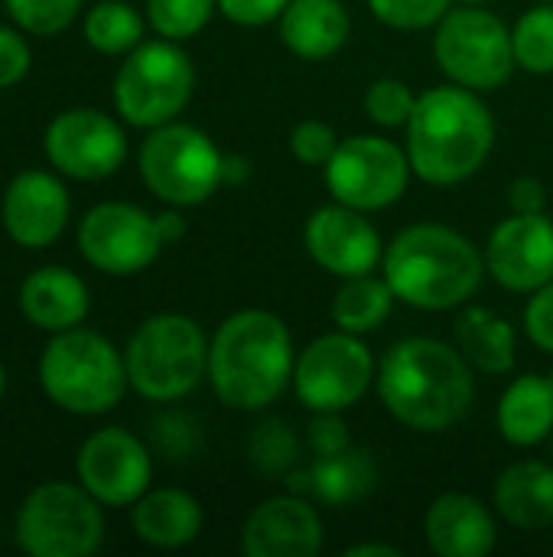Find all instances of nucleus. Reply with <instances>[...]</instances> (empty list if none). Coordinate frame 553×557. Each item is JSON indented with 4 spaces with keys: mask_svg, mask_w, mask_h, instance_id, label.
<instances>
[{
    "mask_svg": "<svg viewBox=\"0 0 553 557\" xmlns=\"http://www.w3.org/2000/svg\"><path fill=\"white\" fill-rule=\"evenodd\" d=\"M375 385L385 411L417 434L456 428L476 398L473 366L456 346L430 336L394 343L378 366Z\"/></svg>",
    "mask_w": 553,
    "mask_h": 557,
    "instance_id": "nucleus-1",
    "label": "nucleus"
},
{
    "mask_svg": "<svg viewBox=\"0 0 553 557\" xmlns=\"http://www.w3.org/2000/svg\"><path fill=\"white\" fill-rule=\"evenodd\" d=\"M293 336L271 310H238L209 339V382L235 411H264L293 382Z\"/></svg>",
    "mask_w": 553,
    "mask_h": 557,
    "instance_id": "nucleus-2",
    "label": "nucleus"
},
{
    "mask_svg": "<svg viewBox=\"0 0 553 557\" xmlns=\"http://www.w3.org/2000/svg\"><path fill=\"white\" fill-rule=\"evenodd\" d=\"M495 147V121L479 91L440 85L417 98L407 121V160L430 186H456L479 173Z\"/></svg>",
    "mask_w": 553,
    "mask_h": 557,
    "instance_id": "nucleus-3",
    "label": "nucleus"
},
{
    "mask_svg": "<svg viewBox=\"0 0 553 557\" xmlns=\"http://www.w3.org/2000/svg\"><path fill=\"white\" fill-rule=\"evenodd\" d=\"M394 297L414 310L463 307L482 284L486 255L456 228L440 222L407 225L381 258Z\"/></svg>",
    "mask_w": 553,
    "mask_h": 557,
    "instance_id": "nucleus-4",
    "label": "nucleus"
},
{
    "mask_svg": "<svg viewBox=\"0 0 553 557\" xmlns=\"http://www.w3.org/2000/svg\"><path fill=\"white\" fill-rule=\"evenodd\" d=\"M36 375L42 395L75 418L114 411L130 388L124 352L104 333L88 326L52 333L39 352Z\"/></svg>",
    "mask_w": 553,
    "mask_h": 557,
    "instance_id": "nucleus-5",
    "label": "nucleus"
},
{
    "mask_svg": "<svg viewBox=\"0 0 553 557\" xmlns=\"http://www.w3.org/2000/svg\"><path fill=\"white\" fill-rule=\"evenodd\" d=\"M124 366L140 398L179 401L209 379V336L186 313H153L130 333Z\"/></svg>",
    "mask_w": 553,
    "mask_h": 557,
    "instance_id": "nucleus-6",
    "label": "nucleus"
},
{
    "mask_svg": "<svg viewBox=\"0 0 553 557\" xmlns=\"http://www.w3.org/2000/svg\"><path fill=\"white\" fill-rule=\"evenodd\" d=\"M137 170L143 186L176 209L202 206L225 186V153L205 131L183 121L147 131Z\"/></svg>",
    "mask_w": 553,
    "mask_h": 557,
    "instance_id": "nucleus-7",
    "label": "nucleus"
},
{
    "mask_svg": "<svg viewBox=\"0 0 553 557\" xmlns=\"http://www.w3.org/2000/svg\"><path fill=\"white\" fill-rule=\"evenodd\" d=\"M13 539L29 557H88L104 542V506L81 483H39L13 516Z\"/></svg>",
    "mask_w": 553,
    "mask_h": 557,
    "instance_id": "nucleus-8",
    "label": "nucleus"
},
{
    "mask_svg": "<svg viewBox=\"0 0 553 557\" xmlns=\"http://www.w3.org/2000/svg\"><path fill=\"white\" fill-rule=\"evenodd\" d=\"M196 88V69L173 39H143L130 49L114 75V111L124 124L153 131L176 121Z\"/></svg>",
    "mask_w": 553,
    "mask_h": 557,
    "instance_id": "nucleus-9",
    "label": "nucleus"
},
{
    "mask_svg": "<svg viewBox=\"0 0 553 557\" xmlns=\"http://www.w3.org/2000/svg\"><path fill=\"white\" fill-rule=\"evenodd\" d=\"M433 59L450 82L473 91L502 88L518 69L512 29L482 3L447 10L433 33Z\"/></svg>",
    "mask_w": 553,
    "mask_h": 557,
    "instance_id": "nucleus-10",
    "label": "nucleus"
},
{
    "mask_svg": "<svg viewBox=\"0 0 553 557\" xmlns=\"http://www.w3.org/2000/svg\"><path fill=\"white\" fill-rule=\"evenodd\" d=\"M323 170L329 196L359 212H381L394 206L414 173L407 150L381 134H355L339 140Z\"/></svg>",
    "mask_w": 553,
    "mask_h": 557,
    "instance_id": "nucleus-11",
    "label": "nucleus"
},
{
    "mask_svg": "<svg viewBox=\"0 0 553 557\" xmlns=\"http://www.w3.org/2000/svg\"><path fill=\"white\" fill-rule=\"evenodd\" d=\"M378 379L368 346L345 330L313 339L293 366V392L306 411H349Z\"/></svg>",
    "mask_w": 553,
    "mask_h": 557,
    "instance_id": "nucleus-12",
    "label": "nucleus"
},
{
    "mask_svg": "<svg viewBox=\"0 0 553 557\" xmlns=\"http://www.w3.org/2000/svg\"><path fill=\"white\" fill-rule=\"evenodd\" d=\"M75 245L95 271L108 277H134L160 258L163 235L156 215L147 209L108 199L81 215Z\"/></svg>",
    "mask_w": 553,
    "mask_h": 557,
    "instance_id": "nucleus-13",
    "label": "nucleus"
},
{
    "mask_svg": "<svg viewBox=\"0 0 553 557\" xmlns=\"http://www.w3.org/2000/svg\"><path fill=\"white\" fill-rule=\"evenodd\" d=\"M42 150L55 173L78 183H98L127 160L121 121L98 108H65L42 131Z\"/></svg>",
    "mask_w": 553,
    "mask_h": 557,
    "instance_id": "nucleus-14",
    "label": "nucleus"
},
{
    "mask_svg": "<svg viewBox=\"0 0 553 557\" xmlns=\"http://www.w3.org/2000/svg\"><path fill=\"white\" fill-rule=\"evenodd\" d=\"M75 476L104 509H124L150 490L153 457L137 434L111 424L81 441L75 454Z\"/></svg>",
    "mask_w": 553,
    "mask_h": 557,
    "instance_id": "nucleus-15",
    "label": "nucleus"
},
{
    "mask_svg": "<svg viewBox=\"0 0 553 557\" xmlns=\"http://www.w3.org/2000/svg\"><path fill=\"white\" fill-rule=\"evenodd\" d=\"M486 271L512 294H535L553 281V219L512 212L486 242Z\"/></svg>",
    "mask_w": 553,
    "mask_h": 557,
    "instance_id": "nucleus-16",
    "label": "nucleus"
},
{
    "mask_svg": "<svg viewBox=\"0 0 553 557\" xmlns=\"http://www.w3.org/2000/svg\"><path fill=\"white\" fill-rule=\"evenodd\" d=\"M62 180L65 176L55 170H20L7 183L0 196V212L10 242L26 251H42L65 235L72 199Z\"/></svg>",
    "mask_w": 553,
    "mask_h": 557,
    "instance_id": "nucleus-17",
    "label": "nucleus"
},
{
    "mask_svg": "<svg viewBox=\"0 0 553 557\" xmlns=\"http://www.w3.org/2000/svg\"><path fill=\"white\" fill-rule=\"evenodd\" d=\"M303 245L306 255L339 281L355 274H372L385 258L381 235L368 222V212L349 209L342 202L323 206L306 219Z\"/></svg>",
    "mask_w": 553,
    "mask_h": 557,
    "instance_id": "nucleus-18",
    "label": "nucleus"
},
{
    "mask_svg": "<svg viewBox=\"0 0 553 557\" xmlns=\"http://www.w3.org/2000/svg\"><path fill=\"white\" fill-rule=\"evenodd\" d=\"M248 557H313L323 552V519L313 499L300 493L264 499L241 529Z\"/></svg>",
    "mask_w": 553,
    "mask_h": 557,
    "instance_id": "nucleus-19",
    "label": "nucleus"
},
{
    "mask_svg": "<svg viewBox=\"0 0 553 557\" xmlns=\"http://www.w3.org/2000/svg\"><path fill=\"white\" fill-rule=\"evenodd\" d=\"M424 535L430 552L440 557H486L495 542L492 509L469 493H443L427 506Z\"/></svg>",
    "mask_w": 553,
    "mask_h": 557,
    "instance_id": "nucleus-20",
    "label": "nucleus"
},
{
    "mask_svg": "<svg viewBox=\"0 0 553 557\" xmlns=\"http://www.w3.org/2000/svg\"><path fill=\"white\" fill-rule=\"evenodd\" d=\"M20 313L39 333H65L88 320L91 294L88 284L62 264H42L20 284Z\"/></svg>",
    "mask_w": 553,
    "mask_h": 557,
    "instance_id": "nucleus-21",
    "label": "nucleus"
},
{
    "mask_svg": "<svg viewBox=\"0 0 553 557\" xmlns=\"http://www.w3.org/2000/svg\"><path fill=\"white\" fill-rule=\"evenodd\" d=\"M290 493L316 499L323 506H352L368 496L378 483V463L368 450H342L332 457H316L313 467L284 476Z\"/></svg>",
    "mask_w": 553,
    "mask_h": 557,
    "instance_id": "nucleus-22",
    "label": "nucleus"
},
{
    "mask_svg": "<svg viewBox=\"0 0 553 557\" xmlns=\"http://www.w3.org/2000/svg\"><path fill=\"white\" fill-rule=\"evenodd\" d=\"M202 506L192 493L163 486V490H147L134 506H130V529L134 535L160 552H176L186 548L199 539L202 532Z\"/></svg>",
    "mask_w": 553,
    "mask_h": 557,
    "instance_id": "nucleus-23",
    "label": "nucleus"
},
{
    "mask_svg": "<svg viewBox=\"0 0 553 557\" xmlns=\"http://www.w3.org/2000/svg\"><path fill=\"white\" fill-rule=\"evenodd\" d=\"M492 509L521 532L553 529V467L544 460L512 463L492 490Z\"/></svg>",
    "mask_w": 553,
    "mask_h": 557,
    "instance_id": "nucleus-24",
    "label": "nucleus"
},
{
    "mask_svg": "<svg viewBox=\"0 0 553 557\" xmlns=\"http://www.w3.org/2000/svg\"><path fill=\"white\" fill-rule=\"evenodd\" d=\"M280 42L310 62L336 55L352 29L342 0H290L280 13Z\"/></svg>",
    "mask_w": 553,
    "mask_h": 557,
    "instance_id": "nucleus-25",
    "label": "nucleus"
},
{
    "mask_svg": "<svg viewBox=\"0 0 553 557\" xmlns=\"http://www.w3.org/2000/svg\"><path fill=\"white\" fill-rule=\"evenodd\" d=\"M453 336H456V349L473 366V372L508 375L515 369L518 333L502 313L489 307H466L453 326Z\"/></svg>",
    "mask_w": 553,
    "mask_h": 557,
    "instance_id": "nucleus-26",
    "label": "nucleus"
},
{
    "mask_svg": "<svg viewBox=\"0 0 553 557\" xmlns=\"http://www.w3.org/2000/svg\"><path fill=\"white\" fill-rule=\"evenodd\" d=\"M499 431L515 447H538L553 434V385L548 375H518L499 401Z\"/></svg>",
    "mask_w": 553,
    "mask_h": 557,
    "instance_id": "nucleus-27",
    "label": "nucleus"
},
{
    "mask_svg": "<svg viewBox=\"0 0 553 557\" xmlns=\"http://www.w3.org/2000/svg\"><path fill=\"white\" fill-rule=\"evenodd\" d=\"M394 300L398 297H394L391 284L385 281V274L381 277L355 274V277H342V284L332 297L329 317H332L336 330L365 336L391 317Z\"/></svg>",
    "mask_w": 553,
    "mask_h": 557,
    "instance_id": "nucleus-28",
    "label": "nucleus"
},
{
    "mask_svg": "<svg viewBox=\"0 0 553 557\" xmlns=\"http://www.w3.org/2000/svg\"><path fill=\"white\" fill-rule=\"evenodd\" d=\"M147 26L150 23L137 7L124 0H101L85 13L81 36L101 55H127L130 49L143 42Z\"/></svg>",
    "mask_w": 553,
    "mask_h": 557,
    "instance_id": "nucleus-29",
    "label": "nucleus"
},
{
    "mask_svg": "<svg viewBox=\"0 0 553 557\" xmlns=\"http://www.w3.org/2000/svg\"><path fill=\"white\" fill-rule=\"evenodd\" d=\"M515 62L518 69L531 75H551L553 72V3L541 0L531 7L512 29Z\"/></svg>",
    "mask_w": 553,
    "mask_h": 557,
    "instance_id": "nucleus-30",
    "label": "nucleus"
},
{
    "mask_svg": "<svg viewBox=\"0 0 553 557\" xmlns=\"http://www.w3.org/2000/svg\"><path fill=\"white\" fill-rule=\"evenodd\" d=\"M248 457L257 467V473L280 480V476L293 473V467L300 460V437L293 434V428L287 421L271 418V421H264V424H257L251 431Z\"/></svg>",
    "mask_w": 553,
    "mask_h": 557,
    "instance_id": "nucleus-31",
    "label": "nucleus"
},
{
    "mask_svg": "<svg viewBox=\"0 0 553 557\" xmlns=\"http://www.w3.org/2000/svg\"><path fill=\"white\" fill-rule=\"evenodd\" d=\"M218 0H147V23L156 36L186 42L205 29Z\"/></svg>",
    "mask_w": 553,
    "mask_h": 557,
    "instance_id": "nucleus-32",
    "label": "nucleus"
},
{
    "mask_svg": "<svg viewBox=\"0 0 553 557\" xmlns=\"http://www.w3.org/2000/svg\"><path fill=\"white\" fill-rule=\"evenodd\" d=\"M0 3L26 36H59L78 20L85 0H0Z\"/></svg>",
    "mask_w": 553,
    "mask_h": 557,
    "instance_id": "nucleus-33",
    "label": "nucleus"
},
{
    "mask_svg": "<svg viewBox=\"0 0 553 557\" xmlns=\"http://www.w3.org/2000/svg\"><path fill=\"white\" fill-rule=\"evenodd\" d=\"M414 104H417V95L401 78H378L365 91V114L378 127H407Z\"/></svg>",
    "mask_w": 553,
    "mask_h": 557,
    "instance_id": "nucleus-34",
    "label": "nucleus"
},
{
    "mask_svg": "<svg viewBox=\"0 0 553 557\" xmlns=\"http://www.w3.org/2000/svg\"><path fill=\"white\" fill-rule=\"evenodd\" d=\"M453 0H368V10L391 29H427L437 26Z\"/></svg>",
    "mask_w": 553,
    "mask_h": 557,
    "instance_id": "nucleus-35",
    "label": "nucleus"
},
{
    "mask_svg": "<svg viewBox=\"0 0 553 557\" xmlns=\"http://www.w3.org/2000/svg\"><path fill=\"white\" fill-rule=\"evenodd\" d=\"M336 147H339V134L326 121L310 117L290 131V150L306 166H326L329 157L336 153Z\"/></svg>",
    "mask_w": 553,
    "mask_h": 557,
    "instance_id": "nucleus-36",
    "label": "nucleus"
},
{
    "mask_svg": "<svg viewBox=\"0 0 553 557\" xmlns=\"http://www.w3.org/2000/svg\"><path fill=\"white\" fill-rule=\"evenodd\" d=\"M306 447L313 457H332L352 447L349 424L342 421V411H313L306 424Z\"/></svg>",
    "mask_w": 553,
    "mask_h": 557,
    "instance_id": "nucleus-37",
    "label": "nucleus"
},
{
    "mask_svg": "<svg viewBox=\"0 0 553 557\" xmlns=\"http://www.w3.org/2000/svg\"><path fill=\"white\" fill-rule=\"evenodd\" d=\"M29 65H33V49L23 29L0 23V91L20 85L29 75Z\"/></svg>",
    "mask_w": 553,
    "mask_h": 557,
    "instance_id": "nucleus-38",
    "label": "nucleus"
},
{
    "mask_svg": "<svg viewBox=\"0 0 553 557\" xmlns=\"http://www.w3.org/2000/svg\"><path fill=\"white\" fill-rule=\"evenodd\" d=\"M525 333L541 352L553 356V281L531 294L525 307Z\"/></svg>",
    "mask_w": 553,
    "mask_h": 557,
    "instance_id": "nucleus-39",
    "label": "nucleus"
},
{
    "mask_svg": "<svg viewBox=\"0 0 553 557\" xmlns=\"http://www.w3.org/2000/svg\"><path fill=\"white\" fill-rule=\"evenodd\" d=\"M290 0H218V13L238 26H264L280 20Z\"/></svg>",
    "mask_w": 553,
    "mask_h": 557,
    "instance_id": "nucleus-40",
    "label": "nucleus"
},
{
    "mask_svg": "<svg viewBox=\"0 0 553 557\" xmlns=\"http://www.w3.org/2000/svg\"><path fill=\"white\" fill-rule=\"evenodd\" d=\"M508 206L512 212H544L548 209V189L535 176H518L508 186Z\"/></svg>",
    "mask_w": 553,
    "mask_h": 557,
    "instance_id": "nucleus-41",
    "label": "nucleus"
},
{
    "mask_svg": "<svg viewBox=\"0 0 553 557\" xmlns=\"http://www.w3.org/2000/svg\"><path fill=\"white\" fill-rule=\"evenodd\" d=\"M156 225H160L163 245H176V242L186 235V219L176 212V206H169L166 212H160V215H156Z\"/></svg>",
    "mask_w": 553,
    "mask_h": 557,
    "instance_id": "nucleus-42",
    "label": "nucleus"
},
{
    "mask_svg": "<svg viewBox=\"0 0 553 557\" xmlns=\"http://www.w3.org/2000/svg\"><path fill=\"white\" fill-rule=\"evenodd\" d=\"M345 557H401V548L394 545H378V542H362L345 548Z\"/></svg>",
    "mask_w": 553,
    "mask_h": 557,
    "instance_id": "nucleus-43",
    "label": "nucleus"
},
{
    "mask_svg": "<svg viewBox=\"0 0 553 557\" xmlns=\"http://www.w3.org/2000/svg\"><path fill=\"white\" fill-rule=\"evenodd\" d=\"M248 176V160L241 157H225V186L228 183H241Z\"/></svg>",
    "mask_w": 553,
    "mask_h": 557,
    "instance_id": "nucleus-44",
    "label": "nucleus"
},
{
    "mask_svg": "<svg viewBox=\"0 0 553 557\" xmlns=\"http://www.w3.org/2000/svg\"><path fill=\"white\" fill-rule=\"evenodd\" d=\"M7 388H10V379H7V369H3V362H0V401L7 398Z\"/></svg>",
    "mask_w": 553,
    "mask_h": 557,
    "instance_id": "nucleus-45",
    "label": "nucleus"
},
{
    "mask_svg": "<svg viewBox=\"0 0 553 557\" xmlns=\"http://www.w3.org/2000/svg\"><path fill=\"white\" fill-rule=\"evenodd\" d=\"M460 3H486V0H460Z\"/></svg>",
    "mask_w": 553,
    "mask_h": 557,
    "instance_id": "nucleus-46",
    "label": "nucleus"
},
{
    "mask_svg": "<svg viewBox=\"0 0 553 557\" xmlns=\"http://www.w3.org/2000/svg\"><path fill=\"white\" fill-rule=\"evenodd\" d=\"M0 228H3V212H0Z\"/></svg>",
    "mask_w": 553,
    "mask_h": 557,
    "instance_id": "nucleus-47",
    "label": "nucleus"
},
{
    "mask_svg": "<svg viewBox=\"0 0 553 557\" xmlns=\"http://www.w3.org/2000/svg\"><path fill=\"white\" fill-rule=\"evenodd\" d=\"M548 379H551V385H553V369H551V375H548Z\"/></svg>",
    "mask_w": 553,
    "mask_h": 557,
    "instance_id": "nucleus-48",
    "label": "nucleus"
},
{
    "mask_svg": "<svg viewBox=\"0 0 553 557\" xmlns=\"http://www.w3.org/2000/svg\"><path fill=\"white\" fill-rule=\"evenodd\" d=\"M551 3H553V0H551Z\"/></svg>",
    "mask_w": 553,
    "mask_h": 557,
    "instance_id": "nucleus-49",
    "label": "nucleus"
}]
</instances>
